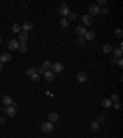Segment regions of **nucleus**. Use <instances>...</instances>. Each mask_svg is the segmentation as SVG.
Here are the masks:
<instances>
[{
  "label": "nucleus",
  "instance_id": "f257e3e1",
  "mask_svg": "<svg viewBox=\"0 0 123 138\" xmlns=\"http://www.w3.org/2000/svg\"><path fill=\"white\" fill-rule=\"evenodd\" d=\"M54 128V126H53V123L52 122H44L42 126H41V129H42V132H44V133H51L52 131Z\"/></svg>",
  "mask_w": 123,
  "mask_h": 138
},
{
  "label": "nucleus",
  "instance_id": "f03ea898",
  "mask_svg": "<svg viewBox=\"0 0 123 138\" xmlns=\"http://www.w3.org/2000/svg\"><path fill=\"white\" fill-rule=\"evenodd\" d=\"M87 10H89V15H90V16H92V15H99V14H100V8H99L96 4H91Z\"/></svg>",
  "mask_w": 123,
  "mask_h": 138
},
{
  "label": "nucleus",
  "instance_id": "7ed1b4c3",
  "mask_svg": "<svg viewBox=\"0 0 123 138\" xmlns=\"http://www.w3.org/2000/svg\"><path fill=\"white\" fill-rule=\"evenodd\" d=\"M51 69H52V72H53L54 74H56V73H60V72H63L64 65L62 64V63H54V64H52Z\"/></svg>",
  "mask_w": 123,
  "mask_h": 138
},
{
  "label": "nucleus",
  "instance_id": "20e7f679",
  "mask_svg": "<svg viewBox=\"0 0 123 138\" xmlns=\"http://www.w3.org/2000/svg\"><path fill=\"white\" fill-rule=\"evenodd\" d=\"M57 11H58V14H60L63 17H66V16H68V14H69V8H68L66 5L63 4V5H62V6H60Z\"/></svg>",
  "mask_w": 123,
  "mask_h": 138
},
{
  "label": "nucleus",
  "instance_id": "39448f33",
  "mask_svg": "<svg viewBox=\"0 0 123 138\" xmlns=\"http://www.w3.org/2000/svg\"><path fill=\"white\" fill-rule=\"evenodd\" d=\"M5 112L8 113V116H10V117H15L16 112H17V109L10 105V106H8V109H5Z\"/></svg>",
  "mask_w": 123,
  "mask_h": 138
},
{
  "label": "nucleus",
  "instance_id": "423d86ee",
  "mask_svg": "<svg viewBox=\"0 0 123 138\" xmlns=\"http://www.w3.org/2000/svg\"><path fill=\"white\" fill-rule=\"evenodd\" d=\"M83 22H84V25H86V26H91L94 24V18H92V16H90V15H84L83 16Z\"/></svg>",
  "mask_w": 123,
  "mask_h": 138
},
{
  "label": "nucleus",
  "instance_id": "0eeeda50",
  "mask_svg": "<svg viewBox=\"0 0 123 138\" xmlns=\"http://www.w3.org/2000/svg\"><path fill=\"white\" fill-rule=\"evenodd\" d=\"M19 45H20V42L17 41V40H10L9 41V43H8V47H9V49H17L19 48Z\"/></svg>",
  "mask_w": 123,
  "mask_h": 138
},
{
  "label": "nucleus",
  "instance_id": "6e6552de",
  "mask_svg": "<svg viewBox=\"0 0 123 138\" xmlns=\"http://www.w3.org/2000/svg\"><path fill=\"white\" fill-rule=\"evenodd\" d=\"M76 79L80 83H85L86 80H87V75H86L85 72H79V73L76 74Z\"/></svg>",
  "mask_w": 123,
  "mask_h": 138
},
{
  "label": "nucleus",
  "instance_id": "1a4fd4ad",
  "mask_svg": "<svg viewBox=\"0 0 123 138\" xmlns=\"http://www.w3.org/2000/svg\"><path fill=\"white\" fill-rule=\"evenodd\" d=\"M12 59V55L10 53H1L0 54V62L4 63V62H10Z\"/></svg>",
  "mask_w": 123,
  "mask_h": 138
},
{
  "label": "nucleus",
  "instance_id": "9d476101",
  "mask_svg": "<svg viewBox=\"0 0 123 138\" xmlns=\"http://www.w3.org/2000/svg\"><path fill=\"white\" fill-rule=\"evenodd\" d=\"M44 78H46V80H47L48 83H51V82L54 80V73L52 70H46L44 72Z\"/></svg>",
  "mask_w": 123,
  "mask_h": 138
},
{
  "label": "nucleus",
  "instance_id": "9b49d317",
  "mask_svg": "<svg viewBox=\"0 0 123 138\" xmlns=\"http://www.w3.org/2000/svg\"><path fill=\"white\" fill-rule=\"evenodd\" d=\"M12 97L10 96V95H4L3 96V104L5 105V106H10L11 104H12Z\"/></svg>",
  "mask_w": 123,
  "mask_h": 138
},
{
  "label": "nucleus",
  "instance_id": "f8f14e48",
  "mask_svg": "<svg viewBox=\"0 0 123 138\" xmlns=\"http://www.w3.org/2000/svg\"><path fill=\"white\" fill-rule=\"evenodd\" d=\"M95 32L94 31H86V33L84 35V38H85V41H92L95 38Z\"/></svg>",
  "mask_w": 123,
  "mask_h": 138
},
{
  "label": "nucleus",
  "instance_id": "ddd939ff",
  "mask_svg": "<svg viewBox=\"0 0 123 138\" xmlns=\"http://www.w3.org/2000/svg\"><path fill=\"white\" fill-rule=\"evenodd\" d=\"M21 28H22L25 32H29L30 30H32V28H33V24H32V22H27V21H26V22H23V25L21 26Z\"/></svg>",
  "mask_w": 123,
  "mask_h": 138
},
{
  "label": "nucleus",
  "instance_id": "4468645a",
  "mask_svg": "<svg viewBox=\"0 0 123 138\" xmlns=\"http://www.w3.org/2000/svg\"><path fill=\"white\" fill-rule=\"evenodd\" d=\"M76 33H78L79 36H84V35L86 33V27L85 26H83V25L76 26Z\"/></svg>",
  "mask_w": 123,
  "mask_h": 138
},
{
  "label": "nucleus",
  "instance_id": "2eb2a0df",
  "mask_svg": "<svg viewBox=\"0 0 123 138\" xmlns=\"http://www.w3.org/2000/svg\"><path fill=\"white\" fill-rule=\"evenodd\" d=\"M48 119H49V122H57L59 120V116H58L57 112H51L49 115H48Z\"/></svg>",
  "mask_w": 123,
  "mask_h": 138
},
{
  "label": "nucleus",
  "instance_id": "dca6fc26",
  "mask_svg": "<svg viewBox=\"0 0 123 138\" xmlns=\"http://www.w3.org/2000/svg\"><path fill=\"white\" fill-rule=\"evenodd\" d=\"M19 40L21 42H26L27 40H29V35H27V32H25V31H21L19 33Z\"/></svg>",
  "mask_w": 123,
  "mask_h": 138
},
{
  "label": "nucleus",
  "instance_id": "f3484780",
  "mask_svg": "<svg viewBox=\"0 0 123 138\" xmlns=\"http://www.w3.org/2000/svg\"><path fill=\"white\" fill-rule=\"evenodd\" d=\"M112 53H113L114 58H122L123 51L122 49H119V48H114V49H112Z\"/></svg>",
  "mask_w": 123,
  "mask_h": 138
},
{
  "label": "nucleus",
  "instance_id": "a211bd4d",
  "mask_svg": "<svg viewBox=\"0 0 123 138\" xmlns=\"http://www.w3.org/2000/svg\"><path fill=\"white\" fill-rule=\"evenodd\" d=\"M19 49L21 53H25V52H27V45H26V42H20L19 45Z\"/></svg>",
  "mask_w": 123,
  "mask_h": 138
},
{
  "label": "nucleus",
  "instance_id": "6ab92c4d",
  "mask_svg": "<svg viewBox=\"0 0 123 138\" xmlns=\"http://www.w3.org/2000/svg\"><path fill=\"white\" fill-rule=\"evenodd\" d=\"M59 25H60L62 27H68V26H69V20L66 17H62L60 21H59Z\"/></svg>",
  "mask_w": 123,
  "mask_h": 138
},
{
  "label": "nucleus",
  "instance_id": "aec40b11",
  "mask_svg": "<svg viewBox=\"0 0 123 138\" xmlns=\"http://www.w3.org/2000/svg\"><path fill=\"white\" fill-rule=\"evenodd\" d=\"M101 105H102L104 107L107 109V107H111V106H112V101H111L110 99H104L102 102H101Z\"/></svg>",
  "mask_w": 123,
  "mask_h": 138
},
{
  "label": "nucleus",
  "instance_id": "412c9836",
  "mask_svg": "<svg viewBox=\"0 0 123 138\" xmlns=\"http://www.w3.org/2000/svg\"><path fill=\"white\" fill-rule=\"evenodd\" d=\"M112 46L110 45V43H107V45H105L104 46V53H106V54H110L111 52H112Z\"/></svg>",
  "mask_w": 123,
  "mask_h": 138
},
{
  "label": "nucleus",
  "instance_id": "4be33fe9",
  "mask_svg": "<svg viewBox=\"0 0 123 138\" xmlns=\"http://www.w3.org/2000/svg\"><path fill=\"white\" fill-rule=\"evenodd\" d=\"M51 67H52V63H51V62H49V61H43V63H42V68H43V69H44V70H46V69H51Z\"/></svg>",
  "mask_w": 123,
  "mask_h": 138
},
{
  "label": "nucleus",
  "instance_id": "5701e85b",
  "mask_svg": "<svg viewBox=\"0 0 123 138\" xmlns=\"http://www.w3.org/2000/svg\"><path fill=\"white\" fill-rule=\"evenodd\" d=\"M36 72H37V69H36L35 67H31V68H29V69L26 70V75H30V76H31L32 74H35Z\"/></svg>",
  "mask_w": 123,
  "mask_h": 138
},
{
  "label": "nucleus",
  "instance_id": "b1692460",
  "mask_svg": "<svg viewBox=\"0 0 123 138\" xmlns=\"http://www.w3.org/2000/svg\"><path fill=\"white\" fill-rule=\"evenodd\" d=\"M21 30H22V28H21V26H20L19 24H14V25H12V31H14V32H16V33H17V32H21Z\"/></svg>",
  "mask_w": 123,
  "mask_h": 138
},
{
  "label": "nucleus",
  "instance_id": "393cba45",
  "mask_svg": "<svg viewBox=\"0 0 123 138\" xmlns=\"http://www.w3.org/2000/svg\"><path fill=\"white\" fill-rule=\"evenodd\" d=\"M114 35L118 37V38H122V36H123L122 30H121V28H116V30H114Z\"/></svg>",
  "mask_w": 123,
  "mask_h": 138
},
{
  "label": "nucleus",
  "instance_id": "a878e982",
  "mask_svg": "<svg viewBox=\"0 0 123 138\" xmlns=\"http://www.w3.org/2000/svg\"><path fill=\"white\" fill-rule=\"evenodd\" d=\"M90 127H91V129H92V131H97V129H99V122H96V121H92Z\"/></svg>",
  "mask_w": 123,
  "mask_h": 138
},
{
  "label": "nucleus",
  "instance_id": "bb28decb",
  "mask_svg": "<svg viewBox=\"0 0 123 138\" xmlns=\"http://www.w3.org/2000/svg\"><path fill=\"white\" fill-rule=\"evenodd\" d=\"M78 45H80V46H84L85 45V38H84V36H79V38H78Z\"/></svg>",
  "mask_w": 123,
  "mask_h": 138
},
{
  "label": "nucleus",
  "instance_id": "cd10ccee",
  "mask_svg": "<svg viewBox=\"0 0 123 138\" xmlns=\"http://www.w3.org/2000/svg\"><path fill=\"white\" fill-rule=\"evenodd\" d=\"M111 101H113V102H118V100H119V97H118V95L117 94H113L112 96H111V99H110Z\"/></svg>",
  "mask_w": 123,
  "mask_h": 138
},
{
  "label": "nucleus",
  "instance_id": "c85d7f7f",
  "mask_svg": "<svg viewBox=\"0 0 123 138\" xmlns=\"http://www.w3.org/2000/svg\"><path fill=\"white\" fill-rule=\"evenodd\" d=\"M31 79H32L33 82H38V80H39V75H38L37 73L32 74V75H31Z\"/></svg>",
  "mask_w": 123,
  "mask_h": 138
},
{
  "label": "nucleus",
  "instance_id": "c756f323",
  "mask_svg": "<svg viewBox=\"0 0 123 138\" xmlns=\"http://www.w3.org/2000/svg\"><path fill=\"white\" fill-rule=\"evenodd\" d=\"M76 18V14L74 12H69L68 14V20H75Z\"/></svg>",
  "mask_w": 123,
  "mask_h": 138
},
{
  "label": "nucleus",
  "instance_id": "7c9ffc66",
  "mask_svg": "<svg viewBox=\"0 0 123 138\" xmlns=\"http://www.w3.org/2000/svg\"><path fill=\"white\" fill-rule=\"evenodd\" d=\"M112 107H113L114 110H119L121 109V104L119 102H114L113 105H112Z\"/></svg>",
  "mask_w": 123,
  "mask_h": 138
},
{
  "label": "nucleus",
  "instance_id": "2f4dec72",
  "mask_svg": "<svg viewBox=\"0 0 123 138\" xmlns=\"http://www.w3.org/2000/svg\"><path fill=\"white\" fill-rule=\"evenodd\" d=\"M96 5H97V6L100 8V6H102V5H106V1H105V0H99Z\"/></svg>",
  "mask_w": 123,
  "mask_h": 138
},
{
  "label": "nucleus",
  "instance_id": "473e14b6",
  "mask_svg": "<svg viewBox=\"0 0 123 138\" xmlns=\"http://www.w3.org/2000/svg\"><path fill=\"white\" fill-rule=\"evenodd\" d=\"M100 12H102V14H108V9L107 8H104V9H100Z\"/></svg>",
  "mask_w": 123,
  "mask_h": 138
},
{
  "label": "nucleus",
  "instance_id": "72a5a7b5",
  "mask_svg": "<svg viewBox=\"0 0 123 138\" xmlns=\"http://www.w3.org/2000/svg\"><path fill=\"white\" fill-rule=\"evenodd\" d=\"M104 120H105L104 116H99V117L96 119V122H104Z\"/></svg>",
  "mask_w": 123,
  "mask_h": 138
},
{
  "label": "nucleus",
  "instance_id": "f704fd0d",
  "mask_svg": "<svg viewBox=\"0 0 123 138\" xmlns=\"http://www.w3.org/2000/svg\"><path fill=\"white\" fill-rule=\"evenodd\" d=\"M44 72H46V70H44L42 67H41V68H38V75H39V74H44Z\"/></svg>",
  "mask_w": 123,
  "mask_h": 138
},
{
  "label": "nucleus",
  "instance_id": "c9c22d12",
  "mask_svg": "<svg viewBox=\"0 0 123 138\" xmlns=\"http://www.w3.org/2000/svg\"><path fill=\"white\" fill-rule=\"evenodd\" d=\"M118 67H119V68H123V61H122V59H119V61H118Z\"/></svg>",
  "mask_w": 123,
  "mask_h": 138
},
{
  "label": "nucleus",
  "instance_id": "e433bc0d",
  "mask_svg": "<svg viewBox=\"0 0 123 138\" xmlns=\"http://www.w3.org/2000/svg\"><path fill=\"white\" fill-rule=\"evenodd\" d=\"M5 122V119L4 117H0V123H4Z\"/></svg>",
  "mask_w": 123,
  "mask_h": 138
},
{
  "label": "nucleus",
  "instance_id": "4c0bfd02",
  "mask_svg": "<svg viewBox=\"0 0 123 138\" xmlns=\"http://www.w3.org/2000/svg\"><path fill=\"white\" fill-rule=\"evenodd\" d=\"M111 59H112V61H111L112 63H117V59H116V58H111Z\"/></svg>",
  "mask_w": 123,
  "mask_h": 138
},
{
  "label": "nucleus",
  "instance_id": "58836bf2",
  "mask_svg": "<svg viewBox=\"0 0 123 138\" xmlns=\"http://www.w3.org/2000/svg\"><path fill=\"white\" fill-rule=\"evenodd\" d=\"M1 70H3V63L0 62V72H1Z\"/></svg>",
  "mask_w": 123,
  "mask_h": 138
},
{
  "label": "nucleus",
  "instance_id": "ea45409f",
  "mask_svg": "<svg viewBox=\"0 0 123 138\" xmlns=\"http://www.w3.org/2000/svg\"><path fill=\"white\" fill-rule=\"evenodd\" d=\"M0 43H1V37H0Z\"/></svg>",
  "mask_w": 123,
  "mask_h": 138
}]
</instances>
